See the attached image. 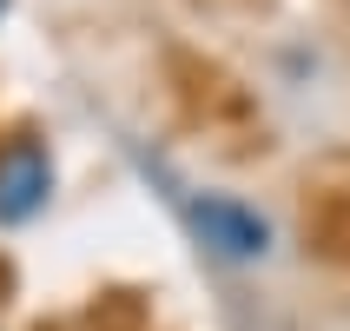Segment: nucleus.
Here are the masks:
<instances>
[{
    "instance_id": "1",
    "label": "nucleus",
    "mask_w": 350,
    "mask_h": 331,
    "mask_svg": "<svg viewBox=\"0 0 350 331\" xmlns=\"http://www.w3.org/2000/svg\"><path fill=\"white\" fill-rule=\"evenodd\" d=\"M178 212H185L192 238L212 258H225V265H258L271 252V219L258 206H245V199H232V193H185Z\"/></svg>"
},
{
    "instance_id": "2",
    "label": "nucleus",
    "mask_w": 350,
    "mask_h": 331,
    "mask_svg": "<svg viewBox=\"0 0 350 331\" xmlns=\"http://www.w3.org/2000/svg\"><path fill=\"white\" fill-rule=\"evenodd\" d=\"M53 199V146L40 133L0 139V225H27Z\"/></svg>"
},
{
    "instance_id": "3",
    "label": "nucleus",
    "mask_w": 350,
    "mask_h": 331,
    "mask_svg": "<svg viewBox=\"0 0 350 331\" xmlns=\"http://www.w3.org/2000/svg\"><path fill=\"white\" fill-rule=\"evenodd\" d=\"M0 14H7V0H0Z\"/></svg>"
}]
</instances>
